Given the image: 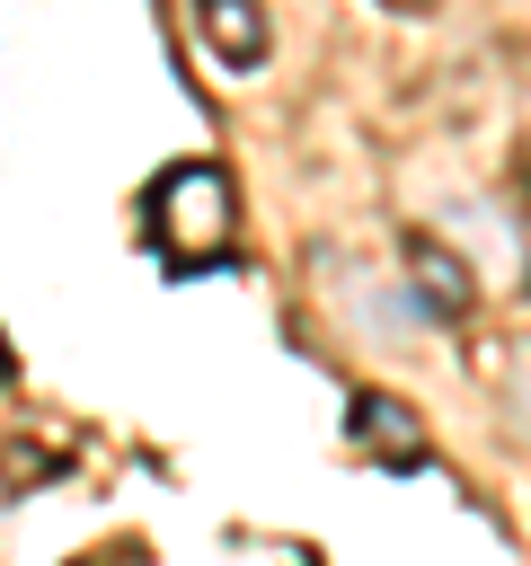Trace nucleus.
I'll return each instance as SVG.
<instances>
[{
	"label": "nucleus",
	"mask_w": 531,
	"mask_h": 566,
	"mask_svg": "<svg viewBox=\"0 0 531 566\" xmlns=\"http://www.w3.org/2000/svg\"><path fill=\"white\" fill-rule=\"evenodd\" d=\"M142 230L159 248L168 274H204L212 256H230V230H239V203H230V177L212 159H177L150 177L142 195Z\"/></svg>",
	"instance_id": "obj_1"
},
{
	"label": "nucleus",
	"mask_w": 531,
	"mask_h": 566,
	"mask_svg": "<svg viewBox=\"0 0 531 566\" xmlns=\"http://www.w3.org/2000/svg\"><path fill=\"white\" fill-rule=\"evenodd\" d=\"M345 442H354L363 460H381V469H416V460H425V424H416V407L389 398V389H354Z\"/></svg>",
	"instance_id": "obj_2"
},
{
	"label": "nucleus",
	"mask_w": 531,
	"mask_h": 566,
	"mask_svg": "<svg viewBox=\"0 0 531 566\" xmlns=\"http://www.w3.org/2000/svg\"><path fill=\"white\" fill-rule=\"evenodd\" d=\"M9 371H18V363H9V336H0V380H9Z\"/></svg>",
	"instance_id": "obj_5"
},
{
	"label": "nucleus",
	"mask_w": 531,
	"mask_h": 566,
	"mask_svg": "<svg viewBox=\"0 0 531 566\" xmlns=\"http://www.w3.org/2000/svg\"><path fill=\"white\" fill-rule=\"evenodd\" d=\"M407 274H416V301H425L434 318H469L478 283H469V265H460L451 248H434V239H407Z\"/></svg>",
	"instance_id": "obj_4"
},
{
	"label": "nucleus",
	"mask_w": 531,
	"mask_h": 566,
	"mask_svg": "<svg viewBox=\"0 0 531 566\" xmlns=\"http://www.w3.org/2000/svg\"><path fill=\"white\" fill-rule=\"evenodd\" d=\"M522 398H531V371H522Z\"/></svg>",
	"instance_id": "obj_6"
},
{
	"label": "nucleus",
	"mask_w": 531,
	"mask_h": 566,
	"mask_svg": "<svg viewBox=\"0 0 531 566\" xmlns=\"http://www.w3.org/2000/svg\"><path fill=\"white\" fill-rule=\"evenodd\" d=\"M195 35L212 44V62L257 71L266 62V9L257 0H195Z\"/></svg>",
	"instance_id": "obj_3"
}]
</instances>
